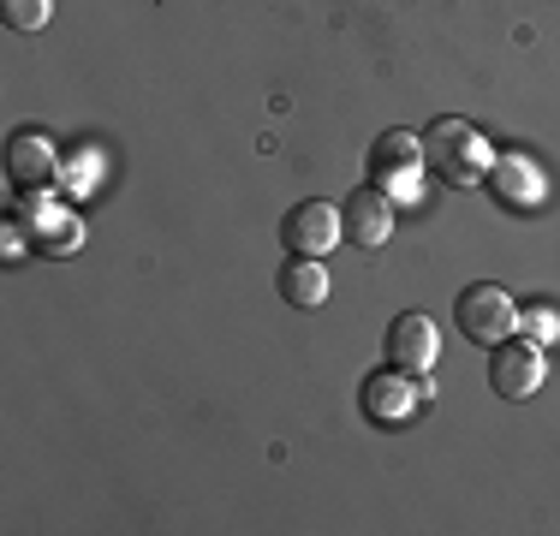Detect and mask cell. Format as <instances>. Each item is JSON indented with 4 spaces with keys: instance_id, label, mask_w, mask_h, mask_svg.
<instances>
[{
    "instance_id": "cell-1",
    "label": "cell",
    "mask_w": 560,
    "mask_h": 536,
    "mask_svg": "<svg viewBox=\"0 0 560 536\" xmlns=\"http://www.w3.org/2000/svg\"><path fill=\"white\" fill-rule=\"evenodd\" d=\"M423 161H430V173L442 185H477L489 167H495L483 131H477L471 119H459V114L430 119V131H423Z\"/></svg>"
},
{
    "instance_id": "cell-2",
    "label": "cell",
    "mask_w": 560,
    "mask_h": 536,
    "mask_svg": "<svg viewBox=\"0 0 560 536\" xmlns=\"http://www.w3.org/2000/svg\"><path fill=\"white\" fill-rule=\"evenodd\" d=\"M423 138L418 131H382L376 143H370V185L376 191H388L394 203H411V197L423 191Z\"/></svg>"
},
{
    "instance_id": "cell-3",
    "label": "cell",
    "mask_w": 560,
    "mask_h": 536,
    "mask_svg": "<svg viewBox=\"0 0 560 536\" xmlns=\"http://www.w3.org/2000/svg\"><path fill=\"white\" fill-rule=\"evenodd\" d=\"M453 322H459V334L471 346H501L518 334V304L513 292L495 287V280H477V287L459 292V304H453Z\"/></svg>"
},
{
    "instance_id": "cell-4",
    "label": "cell",
    "mask_w": 560,
    "mask_h": 536,
    "mask_svg": "<svg viewBox=\"0 0 560 536\" xmlns=\"http://www.w3.org/2000/svg\"><path fill=\"white\" fill-rule=\"evenodd\" d=\"M340 209H328L323 197H311V203H292L280 214V245H287V257H328V250L340 245Z\"/></svg>"
},
{
    "instance_id": "cell-5",
    "label": "cell",
    "mask_w": 560,
    "mask_h": 536,
    "mask_svg": "<svg viewBox=\"0 0 560 536\" xmlns=\"http://www.w3.org/2000/svg\"><path fill=\"white\" fill-rule=\"evenodd\" d=\"M12 221L31 233V245L43 250V257H72L78 245H84V221H78L72 209H60V203H48L43 191L36 197H24V209L12 214Z\"/></svg>"
},
{
    "instance_id": "cell-6",
    "label": "cell",
    "mask_w": 560,
    "mask_h": 536,
    "mask_svg": "<svg viewBox=\"0 0 560 536\" xmlns=\"http://www.w3.org/2000/svg\"><path fill=\"white\" fill-rule=\"evenodd\" d=\"M55 173H60V155H55V138H48V131H12V143H7V179H12V191L36 197V191H48V185H55Z\"/></svg>"
},
{
    "instance_id": "cell-7",
    "label": "cell",
    "mask_w": 560,
    "mask_h": 536,
    "mask_svg": "<svg viewBox=\"0 0 560 536\" xmlns=\"http://www.w3.org/2000/svg\"><path fill=\"white\" fill-rule=\"evenodd\" d=\"M340 233L352 238V245H364V250L388 245V238H394V197L376 191V185L364 179V191H352L340 203Z\"/></svg>"
},
{
    "instance_id": "cell-8",
    "label": "cell",
    "mask_w": 560,
    "mask_h": 536,
    "mask_svg": "<svg viewBox=\"0 0 560 536\" xmlns=\"http://www.w3.org/2000/svg\"><path fill=\"white\" fill-rule=\"evenodd\" d=\"M489 387H495L501 399H525V394H537L542 387V346H530V340H501V346H489Z\"/></svg>"
},
{
    "instance_id": "cell-9",
    "label": "cell",
    "mask_w": 560,
    "mask_h": 536,
    "mask_svg": "<svg viewBox=\"0 0 560 536\" xmlns=\"http://www.w3.org/2000/svg\"><path fill=\"white\" fill-rule=\"evenodd\" d=\"M442 358V334H435V322L423 311H406L388 322V364L406 370V375H423Z\"/></svg>"
},
{
    "instance_id": "cell-10",
    "label": "cell",
    "mask_w": 560,
    "mask_h": 536,
    "mask_svg": "<svg viewBox=\"0 0 560 536\" xmlns=\"http://www.w3.org/2000/svg\"><path fill=\"white\" fill-rule=\"evenodd\" d=\"M411 411H418V375H406V370H376L364 382V418H376V423H406Z\"/></svg>"
},
{
    "instance_id": "cell-11",
    "label": "cell",
    "mask_w": 560,
    "mask_h": 536,
    "mask_svg": "<svg viewBox=\"0 0 560 536\" xmlns=\"http://www.w3.org/2000/svg\"><path fill=\"white\" fill-rule=\"evenodd\" d=\"M275 287L292 311H323L328 304V268H323V257H287Z\"/></svg>"
},
{
    "instance_id": "cell-12",
    "label": "cell",
    "mask_w": 560,
    "mask_h": 536,
    "mask_svg": "<svg viewBox=\"0 0 560 536\" xmlns=\"http://www.w3.org/2000/svg\"><path fill=\"white\" fill-rule=\"evenodd\" d=\"M489 179H495V197H501L506 209H530L542 197V179H537V167H530L525 155L495 161V167H489Z\"/></svg>"
},
{
    "instance_id": "cell-13",
    "label": "cell",
    "mask_w": 560,
    "mask_h": 536,
    "mask_svg": "<svg viewBox=\"0 0 560 536\" xmlns=\"http://www.w3.org/2000/svg\"><path fill=\"white\" fill-rule=\"evenodd\" d=\"M518 334H525L530 346L560 340V316H555V304H530V311H518Z\"/></svg>"
},
{
    "instance_id": "cell-14",
    "label": "cell",
    "mask_w": 560,
    "mask_h": 536,
    "mask_svg": "<svg viewBox=\"0 0 560 536\" xmlns=\"http://www.w3.org/2000/svg\"><path fill=\"white\" fill-rule=\"evenodd\" d=\"M48 12H55V0H0V19H7L12 31H43Z\"/></svg>"
}]
</instances>
